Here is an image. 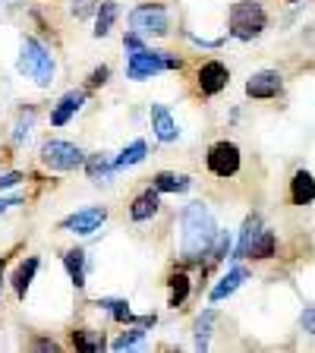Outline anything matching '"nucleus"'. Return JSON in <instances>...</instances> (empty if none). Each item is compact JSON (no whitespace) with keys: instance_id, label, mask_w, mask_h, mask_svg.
I'll use <instances>...</instances> for the list:
<instances>
[{"instance_id":"1","label":"nucleus","mask_w":315,"mask_h":353,"mask_svg":"<svg viewBox=\"0 0 315 353\" xmlns=\"http://www.w3.org/2000/svg\"><path fill=\"white\" fill-rule=\"evenodd\" d=\"M214 234H218V228H214L208 205L205 202H190L180 214V252H183V259H199L202 252H208Z\"/></svg>"},{"instance_id":"21","label":"nucleus","mask_w":315,"mask_h":353,"mask_svg":"<svg viewBox=\"0 0 315 353\" xmlns=\"http://www.w3.org/2000/svg\"><path fill=\"white\" fill-rule=\"evenodd\" d=\"M145 152H148V145H145V139H136V142H130V145L120 152V158L114 161V168L117 170H123V168H132V164H139V161H145Z\"/></svg>"},{"instance_id":"33","label":"nucleus","mask_w":315,"mask_h":353,"mask_svg":"<svg viewBox=\"0 0 315 353\" xmlns=\"http://www.w3.org/2000/svg\"><path fill=\"white\" fill-rule=\"evenodd\" d=\"M108 73H110L108 66H101V70H95V73H92V85H101V82L108 79Z\"/></svg>"},{"instance_id":"12","label":"nucleus","mask_w":315,"mask_h":353,"mask_svg":"<svg viewBox=\"0 0 315 353\" xmlns=\"http://www.w3.org/2000/svg\"><path fill=\"white\" fill-rule=\"evenodd\" d=\"M82 101H85V92H66V95L57 101V108L51 110V123L54 126H66L70 120H73L76 110L82 108Z\"/></svg>"},{"instance_id":"10","label":"nucleus","mask_w":315,"mask_h":353,"mask_svg":"<svg viewBox=\"0 0 315 353\" xmlns=\"http://www.w3.org/2000/svg\"><path fill=\"white\" fill-rule=\"evenodd\" d=\"M281 92V76L274 70H262L246 82V95L250 98H274Z\"/></svg>"},{"instance_id":"3","label":"nucleus","mask_w":315,"mask_h":353,"mask_svg":"<svg viewBox=\"0 0 315 353\" xmlns=\"http://www.w3.org/2000/svg\"><path fill=\"white\" fill-rule=\"evenodd\" d=\"M161 70H180V57L167 51H148V48H136L130 51V60H126V76L132 82H145L152 76H158Z\"/></svg>"},{"instance_id":"9","label":"nucleus","mask_w":315,"mask_h":353,"mask_svg":"<svg viewBox=\"0 0 315 353\" xmlns=\"http://www.w3.org/2000/svg\"><path fill=\"white\" fill-rule=\"evenodd\" d=\"M230 82V73L227 66L218 63V60H208V63H202V70H199V88L205 92V95H218V92H224Z\"/></svg>"},{"instance_id":"23","label":"nucleus","mask_w":315,"mask_h":353,"mask_svg":"<svg viewBox=\"0 0 315 353\" xmlns=\"http://www.w3.org/2000/svg\"><path fill=\"white\" fill-rule=\"evenodd\" d=\"M258 230H262L258 214H250V218H246V224H243V234H240V243H236V256L234 259H246V250H250V243L256 240Z\"/></svg>"},{"instance_id":"13","label":"nucleus","mask_w":315,"mask_h":353,"mask_svg":"<svg viewBox=\"0 0 315 353\" xmlns=\"http://www.w3.org/2000/svg\"><path fill=\"white\" fill-rule=\"evenodd\" d=\"M243 281H250V272L246 268H234V272H227L224 278L218 281V284L212 287V294H208V300L212 303H221V300H227L234 290H240Z\"/></svg>"},{"instance_id":"29","label":"nucleus","mask_w":315,"mask_h":353,"mask_svg":"<svg viewBox=\"0 0 315 353\" xmlns=\"http://www.w3.org/2000/svg\"><path fill=\"white\" fill-rule=\"evenodd\" d=\"M208 250H212V259H214V262H221V259L227 256V250H230V234H227V230H218Z\"/></svg>"},{"instance_id":"22","label":"nucleus","mask_w":315,"mask_h":353,"mask_svg":"<svg viewBox=\"0 0 315 353\" xmlns=\"http://www.w3.org/2000/svg\"><path fill=\"white\" fill-rule=\"evenodd\" d=\"M63 265L66 272H70V278H73L76 287H85V252L82 250H70L63 256Z\"/></svg>"},{"instance_id":"30","label":"nucleus","mask_w":315,"mask_h":353,"mask_svg":"<svg viewBox=\"0 0 315 353\" xmlns=\"http://www.w3.org/2000/svg\"><path fill=\"white\" fill-rule=\"evenodd\" d=\"M300 325H303V331H309V334H315V306L303 309V316H300Z\"/></svg>"},{"instance_id":"6","label":"nucleus","mask_w":315,"mask_h":353,"mask_svg":"<svg viewBox=\"0 0 315 353\" xmlns=\"http://www.w3.org/2000/svg\"><path fill=\"white\" fill-rule=\"evenodd\" d=\"M41 161L51 170H76L85 158H82V152L73 145V142L51 139V142H44V148H41Z\"/></svg>"},{"instance_id":"17","label":"nucleus","mask_w":315,"mask_h":353,"mask_svg":"<svg viewBox=\"0 0 315 353\" xmlns=\"http://www.w3.org/2000/svg\"><path fill=\"white\" fill-rule=\"evenodd\" d=\"M192 186V180L186 174H170V170H161L154 176V190L158 192H186Z\"/></svg>"},{"instance_id":"2","label":"nucleus","mask_w":315,"mask_h":353,"mask_svg":"<svg viewBox=\"0 0 315 353\" xmlns=\"http://www.w3.org/2000/svg\"><path fill=\"white\" fill-rule=\"evenodd\" d=\"M16 66H19L22 76L35 79L38 85H51L54 82V57L41 41H35V38H22L19 63Z\"/></svg>"},{"instance_id":"19","label":"nucleus","mask_w":315,"mask_h":353,"mask_svg":"<svg viewBox=\"0 0 315 353\" xmlns=\"http://www.w3.org/2000/svg\"><path fill=\"white\" fill-rule=\"evenodd\" d=\"M35 272H38V259L35 256H29L13 272V287H16V294H19V296H26V290L32 287V281H35Z\"/></svg>"},{"instance_id":"25","label":"nucleus","mask_w":315,"mask_h":353,"mask_svg":"<svg viewBox=\"0 0 315 353\" xmlns=\"http://www.w3.org/2000/svg\"><path fill=\"white\" fill-rule=\"evenodd\" d=\"M214 309H205L202 316L196 319V347L199 350H205L208 347V338H212V325H214Z\"/></svg>"},{"instance_id":"16","label":"nucleus","mask_w":315,"mask_h":353,"mask_svg":"<svg viewBox=\"0 0 315 353\" xmlns=\"http://www.w3.org/2000/svg\"><path fill=\"white\" fill-rule=\"evenodd\" d=\"M85 170H88V180H95V183H110L114 174H117L114 161H108L104 154H92V158L85 161Z\"/></svg>"},{"instance_id":"8","label":"nucleus","mask_w":315,"mask_h":353,"mask_svg":"<svg viewBox=\"0 0 315 353\" xmlns=\"http://www.w3.org/2000/svg\"><path fill=\"white\" fill-rule=\"evenodd\" d=\"M108 221V208H101V205H92V208H82V212H76V214H70V218L60 224L63 230H70V234H92V230H98Z\"/></svg>"},{"instance_id":"24","label":"nucleus","mask_w":315,"mask_h":353,"mask_svg":"<svg viewBox=\"0 0 315 353\" xmlns=\"http://www.w3.org/2000/svg\"><path fill=\"white\" fill-rule=\"evenodd\" d=\"M73 344L82 353H101L104 350V334H92V331H73Z\"/></svg>"},{"instance_id":"20","label":"nucleus","mask_w":315,"mask_h":353,"mask_svg":"<svg viewBox=\"0 0 315 353\" xmlns=\"http://www.w3.org/2000/svg\"><path fill=\"white\" fill-rule=\"evenodd\" d=\"M114 19H117V3H114V0H101L98 16H95V35L98 38L110 35V29H114Z\"/></svg>"},{"instance_id":"7","label":"nucleus","mask_w":315,"mask_h":353,"mask_svg":"<svg viewBox=\"0 0 315 353\" xmlns=\"http://www.w3.org/2000/svg\"><path fill=\"white\" fill-rule=\"evenodd\" d=\"M208 170L214 176H234L240 170V148L234 142H218L208 152Z\"/></svg>"},{"instance_id":"14","label":"nucleus","mask_w":315,"mask_h":353,"mask_svg":"<svg viewBox=\"0 0 315 353\" xmlns=\"http://www.w3.org/2000/svg\"><path fill=\"white\" fill-rule=\"evenodd\" d=\"M290 199H294V205H309V202H315V176L306 174V170L294 174V180H290Z\"/></svg>"},{"instance_id":"5","label":"nucleus","mask_w":315,"mask_h":353,"mask_svg":"<svg viewBox=\"0 0 315 353\" xmlns=\"http://www.w3.org/2000/svg\"><path fill=\"white\" fill-rule=\"evenodd\" d=\"M130 26L139 35L161 38V35H167V10L161 3H142V7H136L130 13Z\"/></svg>"},{"instance_id":"31","label":"nucleus","mask_w":315,"mask_h":353,"mask_svg":"<svg viewBox=\"0 0 315 353\" xmlns=\"http://www.w3.org/2000/svg\"><path fill=\"white\" fill-rule=\"evenodd\" d=\"M22 183V174L19 170H7V174H0V190H10V186Z\"/></svg>"},{"instance_id":"34","label":"nucleus","mask_w":315,"mask_h":353,"mask_svg":"<svg viewBox=\"0 0 315 353\" xmlns=\"http://www.w3.org/2000/svg\"><path fill=\"white\" fill-rule=\"evenodd\" d=\"M13 205H22V199H3L0 196V214L7 212V208H13Z\"/></svg>"},{"instance_id":"36","label":"nucleus","mask_w":315,"mask_h":353,"mask_svg":"<svg viewBox=\"0 0 315 353\" xmlns=\"http://www.w3.org/2000/svg\"><path fill=\"white\" fill-rule=\"evenodd\" d=\"M290 3H296V0H290Z\"/></svg>"},{"instance_id":"35","label":"nucleus","mask_w":315,"mask_h":353,"mask_svg":"<svg viewBox=\"0 0 315 353\" xmlns=\"http://www.w3.org/2000/svg\"><path fill=\"white\" fill-rule=\"evenodd\" d=\"M38 350H57V344H54V341H38Z\"/></svg>"},{"instance_id":"18","label":"nucleus","mask_w":315,"mask_h":353,"mask_svg":"<svg viewBox=\"0 0 315 353\" xmlns=\"http://www.w3.org/2000/svg\"><path fill=\"white\" fill-rule=\"evenodd\" d=\"M274 246H278L274 230H258L256 240H252L250 250H246V256H252V259H272L274 256Z\"/></svg>"},{"instance_id":"11","label":"nucleus","mask_w":315,"mask_h":353,"mask_svg":"<svg viewBox=\"0 0 315 353\" xmlns=\"http://www.w3.org/2000/svg\"><path fill=\"white\" fill-rule=\"evenodd\" d=\"M152 130H154V136H158L161 142H174L176 136H180L176 120L170 117V110L164 108V104H152Z\"/></svg>"},{"instance_id":"26","label":"nucleus","mask_w":315,"mask_h":353,"mask_svg":"<svg viewBox=\"0 0 315 353\" xmlns=\"http://www.w3.org/2000/svg\"><path fill=\"white\" fill-rule=\"evenodd\" d=\"M95 306L108 309L117 322H136V316H132V309H130V303H126V300H98Z\"/></svg>"},{"instance_id":"32","label":"nucleus","mask_w":315,"mask_h":353,"mask_svg":"<svg viewBox=\"0 0 315 353\" xmlns=\"http://www.w3.org/2000/svg\"><path fill=\"white\" fill-rule=\"evenodd\" d=\"M29 126H32V110H29V114H26V120H19V123H16L13 139H16V142H22V139H26V136H29Z\"/></svg>"},{"instance_id":"4","label":"nucleus","mask_w":315,"mask_h":353,"mask_svg":"<svg viewBox=\"0 0 315 353\" xmlns=\"http://www.w3.org/2000/svg\"><path fill=\"white\" fill-rule=\"evenodd\" d=\"M265 22H268V16H265L258 0H240L230 10V35L240 41H252L265 32Z\"/></svg>"},{"instance_id":"28","label":"nucleus","mask_w":315,"mask_h":353,"mask_svg":"<svg viewBox=\"0 0 315 353\" xmlns=\"http://www.w3.org/2000/svg\"><path fill=\"white\" fill-rule=\"evenodd\" d=\"M190 296V278L186 274H174L170 278V306H183Z\"/></svg>"},{"instance_id":"15","label":"nucleus","mask_w":315,"mask_h":353,"mask_svg":"<svg viewBox=\"0 0 315 353\" xmlns=\"http://www.w3.org/2000/svg\"><path fill=\"white\" fill-rule=\"evenodd\" d=\"M158 208H161L158 190H145L142 196H136V202L130 205V218L132 221H148L152 214H158Z\"/></svg>"},{"instance_id":"27","label":"nucleus","mask_w":315,"mask_h":353,"mask_svg":"<svg viewBox=\"0 0 315 353\" xmlns=\"http://www.w3.org/2000/svg\"><path fill=\"white\" fill-rule=\"evenodd\" d=\"M145 334H148V331H145V325H139V322H136V328H130V331H123V334H120V338L117 341H114V344H110V347H114V350H130V347H136V344H142V338H145Z\"/></svg>"}]
</instances>
